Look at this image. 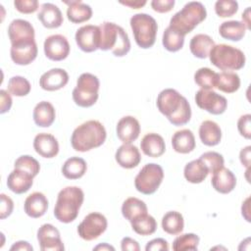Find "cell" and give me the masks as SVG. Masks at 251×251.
Returning a JSON list of instances; mask_svg holds the SVG:
<instances>
[{"label": "cell", "instance_id": "19", "mask_svg": "<svg viewBox=\"0 0 251 251\" xmlns=\"http://www.w3.org/2000/svg\"><path fill=\"white\" fill-rule=\"evenodd\" d=\"M33 148L35 152L43 158L51 159L59 153V143L57 138L46 132H41L35 135L33 139Z\"/></svg>", "mask_w": 251, "mask_h": 251}, {"label": "cell", "instance_id": "26", "mask_svg": "<svg viewBox=\"0 0 251 251\" xmlns=\"http://www.w3.org/2000/svg\"><path fill=\"white\" fill-rule=\"evenodd\" d=\"M68 5L67 18L71 23L81 24L87 22L92 17L91 7L81 1H64Z\"/></svg>", "mask_w": 251, "mask_h": 251}, {"label": "cell", "instance_id": "5", "mask_svg": "<svg viewBox=\"0 0 251 251\" xmlns=\"http://www.w3.org/2000/svg\"><path fill=\"white\" fill-rule=\"evenodd\" d=\"M100 50H110L116 57H124L130 50V41L126 31L111 22H104L100 25Z\"/></svg>", "mask_w": 251, "mask_h": 251}, {"label": "cell", "instance_id": "35", "mask_svg": "<svg viewBox=\"0 0 251 251\" xmlns=\"http://www.w3.org/2000/svg\"><path fill=\"white\" fill-rule=\"evenodd\" d=\"M162 227L168 234H179L184 227L183 216L177 211H169L162 218Z\"/></svg>", "mask_w": 251, "mask_h": 251}, {"label": "cell", "instance_id": "28", "mask_svg": "<svg viewBox=\"0 0 251 251\" xmlns=\"http://www.w3.org/2000/svg\"><path fill=\"white\" fill-rule=\"evenodd\" d=\"M173 149L180 154H188L192 152L196 146L193 132L188 128L177 130L172 137Z\"/></svg>", "mask_w": 251, "mask_h": 251}, {"label": "cell", "instance_id": "48", "mask_svg": "<svg viewBox=\"0 0 251 251\" xmlns=\"http://www.w3.org/2000/svg\"><path fill=\"white\" fill-rule=\"evenodd\" d=\"M175 3V0H153L150 5L157 13H168L174 8Z\"/></svg>", "mask_w": 251, "mask_h": 251}, {"label": "cell", "instance_id": "57", "mask_svg": "<svg viewBox=\"0 0 251 251\" xmlns=\"http://www.w3.org/2000/svg\"><path fill=\"white\" fill-rule=\"evenodd\" d=\"M93 250H102V251H104V250H112V251H114L115 250V248L113 247V246H111V245H109L108 243H102V244H99V245H97V246H95L94 248H93Z\"/></svg>", "mask_w": 251, "mask_h": 251}, {"label": "cell", "instance_id": "49", "mask_svg": "<svg viewBox=\"0 0 251 251\" xmlns=\"http://www.w3.org/2000/svg\"><path fill=\"white\" fill-rule=\"evenodd\" d=\"M146 251H168L169 243L164 238H154L147 242L145 246Z\"/></svg>", "mask_w": 251, "mask_h": 251}, {"label": "cell", "instance_id": "30", "mask_svg": "<svg viewBox=\"0 0 251 251\" xmlns=\"http://www.w3.org/2000/svg\"><path fill=\"white\" fill-rule=\"evenodd\" d=\"M215 45V41L211 36L204 33L194 35L189 42V49L191 54L199 59L209 57L210 51Z\"/></svg>", "mask_w": 251, "mask_h": 251}, {"label": "cell", "instance_id": "33", "mask_svg": "<svg viewBox=\"0 0 251 251\" xmlns=\"http://www.w3.org/2000/svg\"><path fill=\"white\" fill-rule=\"evenodd\" d=\"M147 212L148 209L145 202L136 197H129L126 199L122 205V214L129 223L142 215L147 214Z\"/></svg>", "mask_w": 251, "mask_h": 251}, {"label": "cell", "instance_id": "12", "mask_svg": "<svg viewBox=\"0 0 251 251\" xmlns=\"http://www.w3.org/2000/svg\"><path fill=\"white\" fill-rule=\"evenodd\" d=\"M78 48L85 52L91 53L100 48L101 33L99 25H85L80 26L75 35Z\"/></svg>", "mask_w": 251, "mask_h": 251}, {"label": "cell", "instance_id": "3", "mask_svg": "<svg viewBox=\"0 0 251 251\" xmlns=\"http://www.w3.org/2000/svg\"><path fill=\"white\" fill-rule=\"evenodd\" d=\"M84 193L78 186H67L59 191L54 207L55 218L64 224L74 222L78 216Z\"/></svg>", "mask_w": 251, "mask_h": 251}, {"label": "cell", "instance_id": "47", "mask_svg": "<svg viewBox=\"0 0 251 251\" xmlns=\"http://www.w3.org/2000/svg\"><path fill=\"white\" fill-rule=\"evenodd\" d=\"M0 199H1L0 219L4 220V219L8 218L12 214V212L14 210V202L5 193H1L0 194Z\"/></svg>", "mask_w": 251, "mask_h": 251}, {"label": "cell", "instance_id": "55", "mask_svg": "<svg viewBox=\"0 0 251 251\" xmlns=\"http://www.w3.org/2000/svg\"><path fill=\"white\" fill-rule=\"evenodd\" d=\"M241 214L244 217V219L247 222H250V217H249V197L245 199V201L242 203L241 206Z\"/></svg>", "mask_w": 251, "mask_h": 251}, {"label": "cell", "instance_id": "7", "mask_svg": "<svg viewBox=\"0 0 251 251\" xmlns=\"http://www.w3.org/2000/svg\"><path fill=\"white\" fill-rule=\"evenodd\" d=\"M129 24L135 43L140 48L148 49L155 44L158 25L152 16L146 13L135 14L130 18Z\"/></svg>", "mask_w": 251, "mask_h": 251}, {"label": "cell", "instance_id": "50", "mask_svg": "<svg viewBox=\"0 0 251 251\" xmlns=\"http://www.w3.org/2000/svg\"><path fill=\"white\" fill-rule=\"evenodd\" d=\"M12 103H13V100L11 97V93L4 89H1L0 90V113L5 114L9 112L12 107Z\"/></svg>", "mask_w": 251, "mask_h": 251}, {"label": "cell", "instance_id": "2", "mask_svg": "<svg viewBox=\"0 0 251 251\" xmlns=\"http://www.w3.org/2000/svg\"><path fill=\"white\" fill-rule=\"evenodd\" d=\"M107 137L104 126L96 120H89L76 126L71 137L72 147L78 152H86L101 146Z\"/></svg>", "mask_w": 251, "mask_h": 251}, {"label": "cell", "instance_id": "27", "mask_svg": "<svg viewBox=\"0 0 251 251\" xmlns=\"http://www.w3.org/2000/svg\"><path fill=\"white\" fill-rule=\"evenodd\" d=\"M34 124L39 127L50 126L56 119L54 106L48 101H40L33 109L32 113Z\"/></svg>", "mask_w": 251, "mask_h": 251}, {"label": "cell", "instance_id": "54", "mask_svg": "<svg viewBox=\"0 0 251 251\" xmlns=\"http://www.w3.org/2000/svg\"><path fill=\"white\" fill-rule=\"evenodd\" d=\"M120 3L131 9H139L145 6L147 2L145 0H127V1H120Z\"/></svg>", "mask_w": 251, "mask_h": 251}, {"label": "cell", "instance_id": "1", "mask_svg": "<svg viewBox=\"0 0 251 251\" xmlns=\"http://www.w3.org/2000/svg\"><path fill=\"white\" fill-rule=\"evenodd\" d=\"M156 105L159 112L176 126H184L191 119L189 102L174 88L162 90L157 96Z\"/></svg>", "mask_w": 251, "mask_h": 251}, {"label": "cell", "instance_id": "36", "mask_svg": "<svg viewBox=\"0 0 251 251\" xmlns=\"http://www.w3.org/2000/svg\"><path fill=\"white\" fill-rule=\"evenodd\" d=\"M216 87L225 93H233L240 87V77L233 72H222L217 75Z\"/></svg>", "mask_w": 251, "mask_h": 251}, {"label": "cell", "instance_id": "23", "mask_svg": "<svg viewBox=\"0 0 251 251\" xmlns=\"http://www.w3.org/2000/svg\"><path fill=\"white\" fill-rule=\"evenodd\" d=\"M211 183L213 188L219 193L227 194L235 188L236 177L230 170L223 167L213 173Z\"/></svg>", "mask_w": 251, "mask_h": 251}, {"label": "cell", "instance_id": "17", "mask_svg": "<svg viewBox=\"0 0 251 251\" xmlns=\"http://www.w3.org/2000/svg\"><path fill=\"white\" fill-rule=\"evenodd\" d=\"M118 138L123 142L129 144L135 141L140 133V124L132 116H125L120 119L116 126Z\"/></svg>", "mask_w": 251, "mask_h": 251}, {"label": "cell", "instance_id": "43", "mask_svg": "<svg viewBox=\"0 0 251 251\" xmlns=\"http://www.w3.org/2000/svg\"><path fill=\"white\" fill-rule=\"evenodd\" d=\"M200 159L204 162V164L206 165V167L209 170V173L213 174L216 171H218L219 169L224 167L225 164V160L222 154L215 152V151H208L203 153L200 156Z\"/></svg>", "mask_w": 251, "mask_h": 251}, {"label": "cell", "instance_id": "34", "mask_svg": "<svg viewBox=\"0 0 251 251\" xmlns=\"http://www.w3.org/2000/svg\"><path fill=\"white\" fill-rule=\"evenodd\" d=\"M246 29L245 25L240 21H226L221 24L219 33L225 39L239 41L244 37Z\"/></svg>", "mask_w": 251, "mask_h": 251}, {"label": "cell", "instance_id": "56", "mask_svg": "<svg viewBox=\"0 0 251 251\" xmlns=\"http://www.w3.org/2000/svg\"><path fill=\"white\" fill-rule=\"evenodd\" d=\"M242 23L245 25L246 28L247 29H250L251 28V25H250V7H247L245 9V11L242 13Z\"/></svg>", "mask_w": 251, "mask_h": 251}, {"label": "cell", "instance_id": "32", "mask_svg": "<svg viewBox=\"0 0 251 251\" xmlns=\"http://www.w3.org/2000/svg\"><path fill=\"white\" fill-rule=\"evenodd\" d=\"M87 171V164L80 157H71L62 166V174L68 179H78Z\"/></svg>", "mask_w": 251, "mask_h": 251}, {"label": "cell", "instance_id": "6", "mask_svg": "<svg viewBox=\"0 0 251 251\" xmlns=\"http://www.w3.org/2000/svg\"><path fill=\"white\" fill-rule=\"evenodd\" d=\"M209 59L215 67L223 72L240 70L246 62L245 55L240 49L224 43L214 45Z\"/></svg>", "mask_w": 251, "mask_h": 251}, {"label": "cell", "instance_id": "51", "mask_svg": "<svg viewBox=\"0 0 251 251\" xmlns=\"http://www.w3.org/2000/svg\"><path fill=\"white\" fill-rule=\"evenodd\" d=\"M121 249L123 251H139L140 246L136 240L126 236L121 241Z\"/></svg>", "mask_w": 251, "mask_h": 251}, {"label": "cell", "instance_id": "22", "mask_svg": "<svg viewBox=\"0 0 251 251\" xmlns=\"http://www.w3.org/2000/svg\"><path fill=\"white\" fill-rule=\"evenodd\" d=\"M33 184V176L28 173L15 169L9 174L7 177V186L8 188L16 193L23 194L28 191Z\"/></svg>", "mask_w": 251, "mask_h": 251}, {"label": "cell", "instance_id": "40", "mask_svg": "<svg viewBox=\"0 0 251 251\" xmlns=\"http://www.w3.org/2000/svg\"><path fill=\"white\" fill-rule=\"evenodd\" d=\"M199 236L195 233H183L175 238L173 242V250L175 251H195L198 248Z\"/></svg>", "mask_w": 251, "mask_h": 251}, {"label": "cell", "instance_id": "53", "mask_svg": "<svg viewBox=\"0 0 251 251\" xmlns=\"http://www.w3.org/2000/svg\"><path fill=\"white\" fill-rule=\"evenodd\" d=\"M10 250L11 251H18V250H20V251H32L33 247L27 241L20 240V241L15 242L10 247Z\"/></svg>", "mask_w": 251, "mask_h": 251}, {"label": "cell", "instance_id": "18", "mask_svg": "<svg viewBox=\"0 0 251 251\" xmlns=\"http://www.w3.org/2000/svg\"><path fill=\"white\" fill-rule=\"evenodd\" d=\"M69 82V74L61 68L51 69L41 75L39 85L43 90L56 91L67 85Z\"/></svg>", "mask_w": 251, "mask_h": 251}, {"label": "cell", "instance_id": "25", "mask_svg": "<svg viewBox=\"0 0 251 251\" xmlns=\"http://www.w3.org/2000/svg\"><path fill=\"white\" fill-rule=\"evenodd\" d=\"M140 148L146 156L158 158L165 153L166 144L164 138L160 134L150 132L142 137L140 141Z\"/></svg>", "mask_w": 251, "mask_h": 251}, {"label": "cell", "instance_id": "29", "mask_svg": "<svg viewBox=\"0 0 251 251\" xmlns=\"http://www.w3.org/2000/svg\"><path fill=\"white\" fill-rule=\"evenodd\" d=\"M199 137L204 145L216 146L221 142L222 129L216 122L206 120L199 126Z\"/></svg>", "mask_w": 251, "mask_h": 251}, {"label": "cell", "instance_id": "4", "mask_svg": "<svg viewBox=\"0 0 251 251\" xmlns=\"http://www.w3.org/2000/svg\"><path fill=\"white\" fill-rule=\"evenodd\" d=\"M206 17L207 11L205 6L201 2L191 1L186 3L181 10L171 18L169 26L185 36L202 23Z\"/></svg>", "mask_w": 251, "mask_h": 251}, {"label": "cell", "instance_id": "31", "mask_svg": "<svg viewBox=\"0 0 251 251\" xmlns=\"http://www.w3.org/2000/svg\"><path fill=\"white\" fill-rule=\"evenodd\" d=\"M209 174V170L204 162L199 158L187 163L183 169L184 178L190 183H201Z\"/></svg>", "mask_w": 251, "mask_h": 251}, {"label": "cell", "instance_id": "42", "mask_svg": "<svg viewBox=\"0 0 251 251\" xmlns=\"http://www.w3.org/2000/svg\"><path fill=\"white\" fill-rule=\"evenodd\" d=\"M14 168L25 171L34 177L38 175L40 171V164L36 159L29 155H22L18 159H16L14 163Z\"/></svg>", "mask_w": 251, "mask_h": 251}, {"label": "cell", "instance_id": "39", "mask_svg": "<svg viewBox=\"0 0 251 251\" xmlns=\"http://www.w3.org/2000/svg\"><path fill=\"white\" fill-rule=\"evenodd\" d=\"M217 75L218 74L210 68L203 67L195 72L194 81L198 86L201 87V89L212 90L216 87Z\"/></svg>", "mask_w": 251, "mask_h": 251}, {"label": "cell", "instance_id": "9", "mask_svg": "<svg viewBox=\"0 0 251 251\" xmlns=\"http://www.w3.org/2000/svg\"><path fill=\"white\" fill-rule=\"evenodd\" d=\"M163 178V168L156 163H149L143 166L136 175L134 178V186L138 192L150 195L158 190Z\"/></svg>", "mask_w": 251, "mask_h": 251}, {"label": "cell", "instance_id": "11", "mask_svg": "<svg viewBox=\"0 0 251 251\" xmlns=\"http://www.w3.org/2000/svg\"><path fill=\"white\" fill-rule=\"evenodd\" d=\"M197 106L212 115H221L227 108V100L225 96L218 94L213 89H199L195 94Z\"/></svg>", "mask_w": 251, "mask_h": 251}, {"label": "cell", "instance_id": "20", "mask_svg": "<svg viewBox=\"0 0 251 251\" xmlns=\"http://www.w3.org/2000/svg\"><path fill=\"white\" fill-rule=\"evenodd\" d=\"M115 160L118 165L124 169H133L139 165L141 155L135 145L124 143L117 149Z\"/></svg>", "mask_w": 251, "mask_h": 251}, {"label": "cell", "instance_id": "46", "mask_svg": "<svg viewBox=\"0 0 251 251\" xmlns=\"http://www.w3.org/2000/svg\"><path fill=\"white\" fill-rule=\"evenodd\" d=\"M237 129L241 136L246 139L251 138V115L245 114L240 116L237 121Z\"/></svg>", "mask_w": 251, "mask_h": 251}, {"label": "cell", "instance_id": "13", "mask_svg": "<svg viewBox=\"0 0 251 251\" xmlns=\"http://www.w3.org/2000/svg\"><path fill=\"white\" fill-rule=\"evenodd\" d=\"M45 56L55 62L65 60L70 54V43L62 34H52L46 37L43 44Z\"/></svg>", "mask_w": 251, "mask_h": 251}, {"label": "cell", "instance_id": "52", "mask_svg": "<svg viewBox=\"0 0 251 251\" xmlns=\"http://www.w3.org/2000/svg\"><path fill=\"white\" fill-rule=\"evenodd\" d=\"M250 156H251V146L250 145L242 148L239 152V160H240L241 164L246 169H249V167H250Z\"/></svg>", "mask_w": 251, "mask_h": 251}, {"label": "cell", "instance_id": "15", "mask_svg": "<svg viewBox=\"0 0 251 251\" xmlns=\"http://www.w3.org/2000/svg\"><path fill=\"white\" fill-rule=\"evenodd\" d=\"M8 35L11 45L34 41L35 32L32 25L23 19L13 20L8 26Z\"/></svg>", "mask_w": 251, "mask_h": 251}, {"label": "cell", "instance_id": "21", "mask_svg": "<svg viewBox=\"0 0 251 251\" xmlns=\"http://www.w3.org/2000/svg\"><path fill=\"white\" fill-rule=\"evenodd\" d=\"M37 19L46 28H57L64 22L60 8L52 3H43L37 14Z\"/></svg>", "mask_w": 251, "mask_h": 251}, {"label": "cell", "instance_id": "45", "mask_svg": "<svg viewBox=\"0 0 251 251\" xmlns=\"http://www.w3.org/2000/svg\"><path fill=\"white\" fill-rule=\"evenodd\" d=\"M14 6L22 14H32L38 9L39 4L37 0H15Z\"/></svg>", "mask_w": 251, "mask_h": 251}, {"label": "cell", "instance_id": "41", "mask_svg": "<svg viewBox=\"0 0 251 251\" xmlns=\"http://www.w3.org/2000/svg\"><path fill=\"white\" fill-rule=\"evenodd\" d=\"M31 90L29 81L21 75L12 76L8 81V91L17 97L26 96Z\"/></svg>", "mask_w": 251, "mask_h": 251}, {"label": "cell", "instance_id": "10", "mask_svg": "<svg viewBox=\"0 0 251 251\" xmlns=\"http://www.w3.org/2000/svg\"><path fill=\"white\" fill-rule=\"evenodd\" d=\"M107 226L108 222L106 217L101 213L92 212L86 215L78 225L77 233L83 240L91 241L102 235L106 231Z\"/></svg>", "mask_w": 251, "mask_h": 251}, {"label": "cell", "instance_id": "24", "mask_svg": "<svg viewBox=\"0 0 251 251\" xmlns=\"http://www.w3.org/2000/svg\"><path fill=\"white\" fill-rule=\"evenodd\" d=\"M48 209L47 197L39 191L32 192L29 194L24 203V210L25 214L33 219L42 217Z\"/></svg>", "mask_w": 251, "mask_h": 251}, {"label": "cell", "instance_id": "16", "mask_svg": "<svg viewBox=\"0 0 251 251\" xmlns=\"http://www.w3.org/2000/svg\"><path fill=\"white\" fill-rule=\"evenodd\" d=\"M38 49L35 40L11 45V59L19 66H27L37 57Z\"/></svg>", "mask_w": 251, "mask_h": 251}, {"label": "cell", "instance_id": "44", "mask_svg": "<svg viewBox=\"0 0 251 251\" xmlns=\"http://www.w3.org/2000/svg\"><path fill=\"white\" fill-rule=\"evenodd\" d=\"M238 3L233 0H218L215 3V12L220 18H228L236 14Z\"/></svg>", "mask_w": 251, "mask_h": 251}, {"label": "cell", "instance_id": "8", "mask_svg": "<svg viewBox=\"0 0 251 251\" xmlns=\"http://www.w3.org/2000/svg\"><path fill=\"white\" fill-rule=\"evenodd\" d=\"M99 87L100 81L96 75L90 73L81 74L72 93L74 102L82 108L93 106L99 97Z\"/></svg>", "mask_w": 251, "mask_h": 251}, {"label": "cell", "instance_id": "37", "mask_svg": "<svg viewBox=\"0 0 251 251\" xmlns=\"http://www.w3.org/2000/svg\"><path fill=\"white\" fill-rule=\"evenodd\" d=\"M131 228L139 235L147 236L153 234L157 229V222L151 215L145 214L130 222Z\"/></svg>", "mask_w": 251, "mask_h": 251}, {"label": "cell", "instance_id": "14", "mask_svg": "<svg viewBox=\"0 0 251 251\" xmlns=\"http://www.w3.org/2000/svg\"><path fill=\"white\" fill-rule=\"evenodd\" d=\"M37 240L42 251H62L65 249L60 231L51 224H44L38 228Z\"/></svg>", "mask_w": 251, "mask_h": 251}, {"label": "cell", "instance_id": "38", "mask_svg": "<svg viewBox=\"0 0 251 251\" xmlns=\"http://www.w3.org/2000/svg\"><path fill=\"white\" fill-rule=\"evenodd\" d=\"M184 37L185 36L168 26L163 32L162 44L169 52H176L183 47Z\"/></svg>", "mask_w": 251, "mask_h": 251}]
</instances>
